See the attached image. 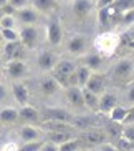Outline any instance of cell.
Here are the masks:
<instances>
[{
  "instance_id": "6da1fadb",
  "label": "cell",
  "mask_w": 134,
  "mask_h": 151,
  "mask_svg": "<svg viewBox=\"0 0 134 151\" xmlns=\"http://www.w3.org/2000/svg\"><path fill=\"white\" fill-rule=\"evenodd\" d=\"M121 47V33L116 30H106L101 32L94 37L93 40V48L104 58H111Z\"/></svg>"
},
{
  "instance_id": "7a4b0ae2",
  "label": "cell",
  "mask_w": 134,
  "mask_h": 151,
  "mask_svg": "<svg viewBox=\"0 0 134 151\" xmlns=\"http://www.w3.org/2000/svg\"><path fill=\"white\" fill-rule=\"evenodd\" d=\"M133 75H134V62H133V57H124L121 58L119 62L111 68L109 71V76L114 83H121V85H126L133 81Z\"/></svg>"
},
{
  "instance_id": "3957f363",
  "label": "cell",
  "mask_w": 134,
  "mask_h": 151,
  "mask_svg": "<svg viewBox=\"0 0 134 151\" xmlns=\"http://www.w3.org/2000/svg\"><path fill=\"white\" fill-rule=\"evenodd\" d=\"M76 65H78L76 60H71V58H58L56 63H55L53 70L50 71V73H51V76H53L55 80L60 83L61 88H66L68 76L75 71Z\"/></svg>"
},
{
  "instance_id": "277c9868",
  "label": "cell",
  "mask_w": 134,
  "mask_h": 151,
  "mask_svg": "<svg viewBox=\"0 0 134 151\" xmlns=\"http://www.w3.org/2000/svg\"><path fill=\"white\" fill-rule=\"evenodd\" d=\"M45 40L50 47H60L65 40V28H63V23L60 18L51 17L46 23V28H45Z\"/></svg>"
},
{
  "instance_id": "5b68a950",
  "label": "cell",
  "mask_w": 134,
  "mask_h": 151,
  "mask_svg": "<svg viewBox=\"0 0 134 151\" xmlns=\"http://www.w3.org/2000/svg\"><path fill=\"white\" fill-rule=\"evenodd\" d=\"M40 40V32L36 25H20L18 28V42L25 50H33L36 48Z\"/></svg>"
},
{
  "instance_id": "8992f818",
  "label": "cell",
  "mask_w": 134,
  "mask_h": 151,
  "mask_svg": "<svg viewBox=\"0 0 134 151\" xmlns=\"http://www.w3.org/2000/svg\"><path fill=\"white\" fill-rule=\"evenodd\" d=\"M88 48H89V38L85 33H75L66 42V52L76 58L81 57L83 53H86Z\"/></svg>"
},
{
  "instance_id": "52a82bcc",
  "label": "cell",
  "mask_w": 134,
  "mask_h": 151,
  "mask_svg": "<svg viewBox=\"0 0 134 151\" xmlns=\"http://www.w3.org/2000/svg\"><path fill=\"white\" fill-rule=\"evenodd\" d=\"M7 75L12 81H20L28 75V65L23 58H12L7 60Z\"/></svg>"
},
{
  "instance_id": "ba28073f",
  "label": "cell",
  "mask_w": 134,
  "mask_h": 151,
  "mask_svg": "<svg viewBox=\"0 0 134 151\" xmlns=\"http://www.w3.org/2000/svg\"><path fill=\"white\" fill-rule=\"evenodd\" d=\"M104 62H106V58L99 55L98 52H86L81 57H78V63L88 67L91 71H101L104 67Z\"/></svg>"
},
{
  "instance_id": "9c48e42d",
  "label": "cell",
  "mask_w": 134,
  "mask_h": 151,
  "mask_svg": "<svg viewBox=\"0 0 134 151\" xmlns=\"http://www.w3.org/2000/svg\"><path fill=\"white\" fill-rule=\"evenodd\" d=\"M71 14L78 18H85L91 15L96 9V0H71L70 2Z\"/></svg>"
},
{
  "instance_id": "30bf717a",
  "label": "cell",
  "mask_w": 134,
  "mask_h": 151,
  "mask_svg": "<svg viewBox=\"0 0 134 151\" xmlns=\"http://www.w3.org/2000/svg\"><path fill=\"white\" fill-rule=\"evenodd\" d=\"M56 60H58V57L53 50H41L40 53L36 55V68L41 73H50L53 70Z\"/></svg>"
},
{
  "instance_id": "8fae6325",
  "label": "cell",
  "mask_w": 134,
  "mask_h": 151,
  "mask_svg": "<svg viewBox=\"0 0 134 151\" xmlns=\"http://www.w3.org/2000/svg\"><path fill=\"white\" fill-rule=\"evenodd\" d=\"M108 116H109V120H111L113 123H118V124L133 123V108L118 103L116 106L108 113Z\"/></svg>"
},
{
  "instance_id": "7c38bea8",
  "label": "cell",
  "mask_w": 134,
  "mask_h": 151,
  "mask_svg": "<svg viewBox=\"0 0 134 151\" xmlns=\"http://www.w3.org/2000/svg\"><path fill=\"white\" fill-rule=\"evenodd\" d=\"M15 18H17L18 25H36L38 18H40V14L36 12L31 5H27L23 9L15 10Z\"/></svg>"
},
{
  "instance_id": "4fadbf2b",
  "label": "cell",
  "mask_w": 134,
  "mask_h": 151,
  "mask_svg": "<svg viewBox=\"0 0 134 151\" xmlns=\"http://www.w3.org/2000/svg\"><path fill=\"white\" fill-rule=\"evenodd\" d=\"M18 120H22L23 123H33V124H40L41 121V113L38 108H35L33 105L27 103L22 105L18 108Z\"/></svg>"
},
{
  "instance_id": "5bb4252c",
  "label": "cell",
  "mask_w": 134,
  "mask_h": 151,
  "mask_svg": "<svg viewBox=\"0 0 134 151\" xmlns=\"http://www.w3.org/2000/svg\"><path fill=\"white\" fill-rule=\"evenodd\" d=\"M18 136L20 141H31V139H40L43 138V129L40 124H33V123H23L18 129Z\"/></svg>"
},
{
  "instance_id": "9a60e30c",
  "label": "cell",
  "mask_w": 134,
  "mask_h": 151,
  "mask_svg": "<svg viewBox=\"0 0 134 151\" xmlns=\"http://www.w3.org/2000/svg\"><path fill=\"white\" fill-rule=\"evenodd\" d=\"M83 88L89 90V91H93L96 95H101L106 90V80H104V75L101 71H91V75L88 76V80H86L85 86Z\"/></svg>"
},
{
  "instance_id": "2e32d148",
  "label": "cell",
  "mask_w": 134,
  "mask_h": 151,
  "mask_svg": "<svg viewBox=\"0 0 134 151\" xmlns=\"http://www.w3.org/2000/svg\"><path fill=\"white\" fill-rule=\"evenodd\" d=\"M38 90H40V93L43 96H53V95H56L63 88L51 75H43L38 80Z\"/></svg>"
},
{
  "instance_id": "e0dca14e",
  "label": "cell",
  "mask_w": 134,
  "mask_h": 151,
  "mask_svg": "<svg viewBox=\"0 0 134 151\" xmlns=\"http://www.w3.org/2000/svg\"><path fill=\"white\" fill-rule=\"evenodd\" d=\"M65 90V96H66V101L75 106L76 110H85V100H83V90L80 86H66Z\"/></svg>"
},
{
  "instance_id": "ac0fdd59",
  "label": "cell",
  "mask_w": 134,
  "mask_h": 151,
  "mask_svg": "<svg viewBox=\"0 0 134 151\" xmlns=\"http://www.w3.org/2000/svg\"><path fill=\"white\" fill-rule=\"evenodd\" d=\"M12 96H14V100L18 103V106L30 103V91H28L27 85L23 83L22 80L12 81Z\"/></svg>"
},
{
  "instance_id": "d6986e66",
  "label": "cell",
  "mask_w": 134,
  "mask_h": 151,
  "mask_svg": "<svg viewBox=\"0 0 134 151\" xmlns=\"http://www.w3.org/2000/svg\"><path fill=\"white\" fill-rule=\"evenodd\" d=\"M118 103H119V100H118V96L114 93H111V91H108V90H104L103 93L99 95V103H98V113H103V115H108L109 111L113 110V108L116 106Z\"/></svg>"
},
{
  "instance_id": "ffe728a7",
  "label": "cell",
  "mask_w": 134,
  "mask_h": 151,
  "mask_svg": "<svg viewBox=\"0 0 134 151\" xmlns=\"http://www.w3.org/2000/svg\"><path fill=\"white\" fill-rule=\"evenodd\" d=\"M108 139V134L104 129H98V128H91V129H86L85 133H83V139L81 141H85L86 145L89 146H96L98 148L101 143H104Z\"/></svg>"
},
{
  "instance_id": "44dd1931",
  "label": "cell",
  "mask_w": 134,
  "mask_h": 151,
  "mask_svg": "<svg viewBox=\"0 0 134 151\" xmlns=\"http://www.w3.org/2000/svg\"><path fill=\"white\" fill-rule=\"evenodd\" d=\"M23 48L20 42H4V50H2V55H4L5 60H12V58H23Z\"/></svg>"
},
{
  "instance_id": "7402d4cb",
  "label": "cell",
  "mask_w": 134,
  "mask_h": 151,
  "mask_svg": "<svg viewBox=\"0 0 134 151\" xmlns=\"http://www.w3.org/2000/svg\"><path fill=\"white\" fill-rule=\"evenodd\" d=\"M17 121H18V108L7 105L0 110V123L2 124L10 126V124H15Z\"/></svg>"
},
{
  "instance_id": "603a6c76",
  "label": "cell",
  "mask_w": 134,
  "mask_h": 151,
  "mask_svg": "<svg viewBox=\"0 0 134 151\" xmlns=\"http://www.w3.org/2000/svg\"><path fill=\"white\" fill-rule=\"evenodd\" d=\"M31 7L38 12V14H43V15H48L51 14L56 7V2L55 0H31Z\"/></svg>"
},
{
  "instance_id": "cb8c5ba5",
  "label": "cell",
  "mask_w": 134,
  "mask_h": 151,
  "mask_svg": "<svg viewBox=\"0 0 134 151\" xmlns=\"http://www.w3.org/2000/svg\"><path fill=\"white\" fill-rule=\"evenodd\" d=\"M71 136H75L71 131H46V136H45L43 139L51 141V143H55V145H58V146H60L63 141L70 139Z\"/></svg>"
},
{
  "instance_id": "d4e9b609",
  "label": "cell",
  "mask_w": 134,
  "mask_h": 151,
  "mask_svg": "<svg viewBox=\"0 0 134 151\" xmlns=\"http://www.w3.org/2000/svg\"><path fill=\"white\" fill-rule=\"evenodd\" d=\"M83 90V100H85V106L88 108L89 111H98V103H99V95L93 93L86 88Z\"/></svg>"
},
{
  "instance_id": "484cf974",
  "label": "cell",
  "mask_w": 134,
  "mask_h": 151,
  "mask_svg": "<svg viewBox=\"0 0 134 151\" xmlns=\"http://www.w3.org/2000/svg\"><path fill=\"white\" fill-rule=\"evenodd\" d=\"M46 118H48V120L71 123V115L65 110H60V108H48V110H46Z\"/></svg>"
},
{
  "instance_id": "4316f807",
  "label": "cell",
  "mask_w": 134,
  "mask_h": 151,
  "mask_svg": "<svg viewBox=\"0 0 134 151\" xmlns=\"http://www.w3.org/2000/svg\"><path fill=\"white\" fill-rule=\"evenodd\" d=\"M78 62V60H76ZM75 75H76V80H78V86L80 88H83L86 83V80H88V76L91 75V70H89L88 67H85V65H81V63H78L75 68Z\"/></svg>"
},
{
  "instance_id": "83f0119b",
  "label": "cell",
  "mask_w": 134,
  "mask_h": 151,
  "mask_svg": "<svg viewBox=\"0 0 134 151\" xmlns=\"http://www.w3.org/2000/svg\"><path fill=\"white\" fill-rule=\"evenodd\" d=\"M81 138H75L71 136L70 139H66V141H63L61 145L58 146V151H75V150H80L81 148Z\"/></svg>"
},
{
  "instance_id": "f1b7e54d",
  "label": "cell",
  "mask_w": 134,
  "mask_h": 151,
  "mask_svg": "<svg viewBox=\"0 0 134 151\" xmlns=\"http://www.w3.org/2000/svg\"><path fill=\"white\" fill-rule=\"evenodd\" d=\"M41 145H43V138L31 139V141H23V143H20V150L22 151H41Z\"/></svg>"
},
{
  "instance_id": "f546056e",
  "label": "cell",
  "mask_w": 134,
  "mask_h": 151,
  "mask_svg": "<svg viewBox=\"0 0 134 151\" xmlns=\"http://www.w3.org/2000/svg\"><path fill=\"white\" fill-rule=\"evenodd\" d=\"M0 35L4 42H17L18 40V28H0Z\"/></svg>"
},
{
  "instance_id": "4dcf8cb0",
  "label": "cell",
  "mask_w": 134,
  "mask_h": 151,
  "mask_svg": "<svg viewBox=\"0 0 134 151\" xmlns=\"http://www.w3.org/2000/svg\"><path fill=\"white\" fill-rule=\"evenodd\" d=\"M18 27V22L15 15H7L4 14L0 17V28H17Z\"/></svg>"
},
{
  "instance_id": "1f68e13d",
  "label": "cell",
  "mask_w": 134,
  "mask_h": 151,
  "mask_svg": "<svg viewBox=\"0 0 134 151\" xmlns=\"http://www.w3.org/2000/svg\"><path fill=\"white\" fill-rule=\"evenodd\" d=\"M111 5L116 9L118 14L124 12V10H129L134 7V0H111Z\"/></svg>"
},
{
  "instance_id": "d6a6232c",
  "label": "cell",
  "mask_w": 134,
  "mask_h": 151,
  "mask_svg": "<svg viewBox=\"0 0 134 151\" xmlns=\"http://www.w3.org/2000/svg\"><path fill=\"white\" fill-rule=\"evenodd\" d=\"M119 136L129 139V141H134V123H123L119 129Z\"/></svg>"
},
{
  "instance_id": "836d02e7",
  "label": "cell",
  "mask_w": 134,
  "mask_h": 151,
  "mask_svg": "<svg viewBox=\"0 0 134 151\" xmlns=\"http://www.w3.org/2000/svg\"><path fill=\"white\" fill-rule=\"evenodd\" d=\"M114 145H116V150H123V151H133L134 150V141H129V139H126V138L119 136L114 141Z\"/></svg>"
},
{
  "instance_id": "e575fe53",
  "label": "cell",
  "mask_w": 134,
  "mask_h": 151,
  "mask_svg": "<svg viewBox=\"0 0 134 151\" xmlns=\"http://www.w3.org/2000/svg\"><path fill=\"white\" fill-rule=\"evenodd\" d=\"M119 18H121V23H124L126 27H131L134 22V10L129 9V10H124L119 14Z\"/></svg>"
},
{
  "instance_id": "d590c367",
  "label": "cell",
  "mask_w": 134,
  "mask_h": 151,
  "mask_svg": "<svg viewBox=\"0 0 134 151\" xmlns=\"http://www.w3.org/2000/svg\"><path fill=\"white\" fill-rule=\"evenodd\" d=\"M124 101L128 103L126 106L133 108L134 105V98H133V81H129V83H126V93H124Z\"/></svg>"
},
{
  "instance_id": "8d00e7d4",
  "label": "cell",
  "mask_w": 134,
  "mask_h": 151,
  "mask_svg": "<svg viewBox=\"0 0 134 151\" xmlns=\"http://www.w3.org/2000/svg\"><path fill=\"white\" fill-rule=\"evenodd\" d=\"M0 150L2 151H20V143L17 141H4L0 145Z\"/></svg>"
},
{
  "instance_id": "74e56055",
  "label": "cell",
  "mask_w": 134,
  "mask_h": 151,
  "mask_svg": "<svg viewBox=\"0 0 134 151\" xmlns=\"http://www.w3.org/2000/svg\"><path fill=\"white\" fill-rule=\"evenodd\" d=\"M12 7H14L15 10H18V9H23V7H27V5H30L31 4V0H7Z\"/></svg>"
},
{
  "instance_id": "f35d334b",
  "label": "cell",
  "mask_w": 134,
  "mask_h": 151,
  "mask_svg": "<svg viewBox=\"0 0 134 151\" xmlns=\"http://www.w3.org/2000/svg\"><path fill=\"white\" fill-rule=\"evenodd\" d=\"M0 9H2V14H7V15H14L15 14V9L9 4V2H7V4H4Z\"/></svg>"
},
{
  "instance_id": "ab89813d",
  "label": "cell",
  "mask_w": 134,
  "mask_h": 151,
  "mask_svg": "<svg viewBox=\"0 0 134 151\" xmlns=\"http://www.w3.org/2000/svg\"><path fill=\"white\" fill-rule=\"evenodd\" d=\"M9 98V88L4 83H0V101H5Z\"/></svg>"
},
{
  "instance_id": "60d3db41",
  "label": "cell",
  "mask_w": 134,
  "mask_h": 151,
  "mask_svg": "<svg viewBox=\"0 0 134 151\" xmlns=\"http://www.w3.org/2000/svg\"><path fill=\"white\" fill-rule=\"evenodd\" d=\"M55 2H56V4H70L71 0H55Z\"/></svg>"
},
{
  "instance_id": "b9f144b4",
  "label": "cell",
  "mask_w": 134,
  "mask_h": 151,
  "mask_svg": "<svg viewBox=\"0 0 134 151\" xmlns=\"http://www.w3.org/2000/svg\"><path fill=\"white\" fill-rule=\"evenodd\" d=\"M2 68H4V58L0 57V71H2Z\"/></svg>"
},
{
  "instance_id": "7bdbcfd3",
  "label": "cell",
  "mask_w": 134,
  "mask_h": 151,
  "mask_svg": "<svg viewBox=\"0 0 134 151\" xmlns=\"http://www.w3.org/2000/svg\"><path fill=\"white\" fill-rule=\"evenodd\" d=\"M2 43H4V40H2V35H0V45H2Z\"/></svg>"
},
{
  "instance_id": "ee69618b",
  "label": "cell",
  "mask_w": 134,
  "mask_h": 151,
  "mask_svg": "<svg viewBox=\"0 0 134 151\" xmlns=\"http://www.w3.org/2000/svg\"><path fill=\"white\" fill-rule=\"evenodd\" d=\"M2 143H4V139H2V136H0V145H2Z\"/></svg>"
},
{
  "instance_id": "f6af8a7d",
  "label": "cell",
  "mask_w": 134,
  "mask_h": 151,
  "mask_svg": "<svg viewBox=\"0 0 134 151\" xmlns=\"http://www.w3.org/2000/svg\"><path fill=\"white\" fill-rule=\"evenodd\" d=\"M2 15H4V14H2V9H0V17H2Z\"/></svg>"
}]
</instances>
